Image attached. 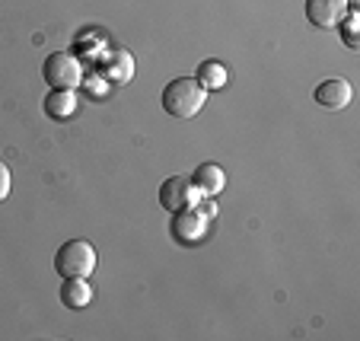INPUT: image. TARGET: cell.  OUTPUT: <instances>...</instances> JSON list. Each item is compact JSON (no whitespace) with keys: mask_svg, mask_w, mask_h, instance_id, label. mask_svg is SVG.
<instances>
[{"mask_svg":"<svg viewBox=\"0 0 360 341\" xmlns=\"http://www.w3.org/2000/svg\"><path fill=\"white\" fill-rule=\"evenodd\" d=\"M160 103H163L166 115L172 118H195L207 103V89L195 77H176V80H169L163 86Z\"/></svg>","mask_w":360,"mask_h":341,"instance_id":"6da1fadb","label":"cell"},{"mask_svg":"<svg viewBox=\"0 0 360 341\" xmlns=\"http://www.w3.org/2000/svg\"><path fill=\"white\" fill-rule=\"evenodd\" d=\"M55 271L61 278H89L96 271V249L86 239H68L55 252Z\"/></svg>","mask_w":360,"mask_h":341,"instance_id":"7a4b0ae2","label":"cell"},{"mask_svg":"<svg viewBox=\"0 0 360 341\" xmlns=\"http://www.w3.org/2000/svg\"><path fill=\"white\" fill-rule=\"evenodd\" d=\"M41 77L51 89H77L86 77H83V64L77 61L70 51H55L41 64Z\"/></svg>","mask_w":360,"mask_h":341,"instance_id":"3957f363","label":"cell"},{"mask_svg":"<svg viewBox=\"0 0 360 341\" xmlns=\"http://www.w3.org/2000/svg\"><path fill=\"white\" fill-rule=\"evenodd\" d=\"M198 198H201V195L195 191L191 179H185V176H169L163 185H160V205H163L169 214L188 211V207L198 205Z\"/></svg>","mask_w":360,"mask_h":341,"instance_id":"277c9868","label":"cell"},{"mask_svg":"<svg viewBox=\"0 0 360 341\" xmlns=\"http://www.w3.org/2000/svg\"><path fill=\"white\" fill-rule=\"evenodd\" d=\"M347 13H351L347 0H306V20L319 29H338Z\"/></svg>","mask_w":360,"mask_h":341,"instance_id":"5b68a950","label":"cell"},{"mask_svg":"<svg viewBox=\"0 0 360 341\" xmlns=\"http://www.w3.org/2000/svg\"><path fill=\"white\" fill-rule=\"evenodd\" d=\"M313 99L322 105V109L338 112V109H347V105H351L354 89H351V83H347L345 77H332V80H322L319 86H316Z\"/></svg>","mask_w":360,"mask_h":341,"instance_id":"8992f818","label":"cell"},{"mask_svg":"<svg viewBox=\"0 0 360 341\" xmlns=\"http://www.w3.org/2000/svg\"><path fill=\"white\" fill-rule=\"evenodd\" d=\"M172 236L179 239V243H198V239L207 233V220H204V211L201 207H188V211H179L172 214Z\"/></svg>","mask_w":360,"mask_h":341,"instance_id":"52a82bcc","label":"cell"},{"mask_svg":"<svg viewBox=\"0 0 360 341\" xmlns=\"http://www.w3.org/2000/svg\"><path fill=\"white\" fill-rule=\"evenodd\" d=\"M188 179H191V185H195V191L201 195V198H214V195H220L224 185H226V172L220 169L217 163H201Z\"/></svg>","mask_w":360,"mask_h":341,"instance_id":"ba28073f","label":"cell"},{"mask_svg":"<svg viewBox=\"0 0 360 341\" xmlns=\"http://www.w3.org/2000/svg\"><path fill=\"white\" fill-rule=\"evenodd\" d=\"M61 303L68 309H83L93 303V287L86 284V278H64L61 284Z\"/></svg>","mask_w":360,"mask_h":341,"instance_id":"9c48e42d","label":"cell"},{"mask_svg":"<svg viewBox=\"0 0 360 341\" xmlns=\"http://www.w3.org/2000/svg\"><path fill=\"white\" fill-rule=\"evenodd\" d=\"M77 103H80V99L74 96V89H51L45 99V115L64 122V118H70L77 112Z\"/></svg>","mask_w":360,"mask_h":341,"instance_id":"30bf717a","label":"cell"},{"mask_svg":"<svg viewBox=\"0 0 360 341\" xmlns=\"http://www.w3.org/2000/svg\"><path fill=\"white\" fill-rule=\"evenodd\" d=\"M195 77H198V83H201V86L211 93V89H224L226 86V80H230V70H226L220 61H201V64H198V74Z\"/></svg>","mask_w":360,"mask_h":341,"instance_id":"8fae6325","label":"cell"},{"mask_svg":"<svg viewBox=\"0 0 360 341\" xmlns=\"http://www.w3.org/2000/svg\"><path fill=\"white\" fill-rule=\"evenodd\" d=\"M105 70H109L112 80H131V77H134V61H131V58L124 55V51H118L115 61H112Z\"/></svg>","mask_w":360,"mask_h":341,"instance_id":"7c38bea8","label":"cell"},{"mask_svg":"<svg viewBox=\"0 0 360 341\" xmlns=\"http://www.w3.org/2000/svg\"><path fill=\"white\" fill-rule=\"evenodd\" d=\"M338 32H341V39H345V45L351 48V51H357V13H354V10L338 22Z\"/></svg>","mask_w":360,"mask_h":341,"instance_id":"4fadbf2b","label":"cell"},{"mask_svg":"<svg viewBox=\"0 0 360 341\" xmlns=\"http://www.w3.org/2000/svg\"><path fill=\"white\" fill-rule=\"evenodd\" d=\"M10 182H13V179H10V169H7V163L0 160V205H4L10 195Z\"/></svg>","mask_w":360,"mask_h":341,"instance_id":"5bb4252c","label":"cell"}]
</instances>
